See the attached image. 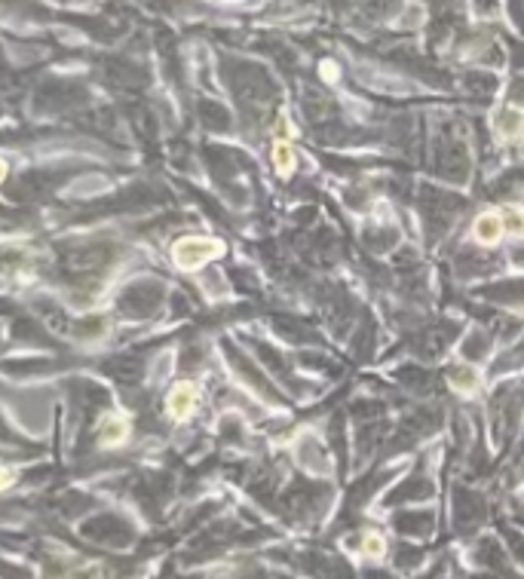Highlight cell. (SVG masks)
Listing matches in <instances>:
<instances>
[{"mask_svg": "<svg viewBox=\"0 0 524 579\" xmlns=\"http://www.w3.org/2000/svg\"><path fill=\"white\" fill-rule=\"evenodd\" d=\"M500 221H503V230H509V233H524V212L506 209V212L500 215Z\"/></svg>", "mask_w": 524, "mask_h": 579, "instance_id": "5b68a950", "label": "cell"}, {"mask_svg": "<svg viewBox=\"0 0 524 579\" xmlns=\"http://www.w3.org/2000/svg\"><path fill=\"white\" fill-rule=\"evenodd\" d=\"M9 484H13V472H9V469H4V466H0V491H6V488H9Z\"/></svg>", "mask_w": 524, "mask_h": 579, "instance_id": "52a82bcc", "label": "cell"}, {"mask_svg": "<svg viewBox=\"0 0 524 579\" xmlns=\"http://www.w3.org/2000/svg\"><path fill=\"white\" fill-rule=\"evenodd\" d=\"M166 405H169V414H172L175 420H184L193 411V405H197V389H193L190 384H178L169 392Z\"/></svg>", "mask_w": 524, "mask_h": 579, "instance_id": "7a4b0ae2", "label": "cell"}, {"mask_svg": "<svg viewBox=\"0 0 524 579\" xmlns=\"http://www.w3.org/2000/svg\"><path fill=\"white\" fill-rule=\"evenodd\" d=\"M273 163H276V169H279L282 175H289L294 169V153L289 144H282V141H276V148H273Z\"/></svg>", "mask_w": 524, "mask_h": 579, "instance_id": "277c9868", "label": "cell"}, {"mask_svg": "<svg viewBox=\"0 0 524 579\" xmlns=\"http://www.w3.org/2000/svg\"><path fill=\"white\" fill-rule=\"evenodd\" d=\"M221 245L218 242H205V240H181L175 245V264L181 270H193V267L205 264L212 255H218Z\"/></svg>", "mask_w": 524, "mask_h": 579, "instance_id": "6da1fadb", "label": "cell"}, {"mask_svg": "<svg viewBox=\"0 0 524 579\" xmlns=\"http://www.w3.org/2000/svg\"><path fill=\"white\" fill-rule=\"evenodd\" d=\"M111 420H114V426H105V436H101V441H105V444H117V441H123V439H126V420H120V417H111Z\"/></svg>", "mask_w": 524, "mask_h": 579, "instance_id": "8992f818", "label": "cell"}, {"mask_svg": "<svg viewBox=\"0 0 524 579\" xmlns=\"http://www.w3.org/2000/svg\"><path fill=\"white\" fill-rule=\"evenodd\" d=\"M4 175H6V163L0 160V181H4Z\"/></svg>", "mask_w": 524, "mask_h": 579, "instance_id": "9c48e42d", "label": "cell"}, {"mask_svg": "<svg viewBox=\"0 0 524 579\" xmlns=\"http://www.w3.org/2000/svg\"><path fill=\"white\" fill-rule=\"evenodd\" d=\"M500 233H503V221H500V215L494 212H488V215H481V218L476 221V236L481 242H497L500 240Z\"/></svg>", "mask_w": 524, "mask_h": 579, "instance_id": "3957f363", "label": "cell"}, {"mask_svg": "<svg viewBox=\"0 0 524 579\" xmlns=\"http://www.w3.org/2000/svg\"><path fill=\"white\" fill-rule=\"evenodd\" d=\"M365 549H368V552H380V549H384V543H380L377 536H368V540H365Z\"/></svg>", "mask_w": 524, "mask_h": 579, "instance_id": "ba28073f", "label": "cell"}]
</instances>
